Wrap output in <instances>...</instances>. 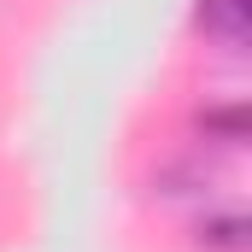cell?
I'll return each instance as SVG.
<instances>
[{
  "instance_id": "cell-3",
  "label": "cell",
  "mask_w": 252,
  "mask_h": 252,
  "mask_svg": "<svg viewBox=\"0 0 252 252\" xmlns=\"http://www.w3.org/2000/svg\"><path fill=\"white\" fill-rule=\"evenodd\" d=\"M199 135H217L223 147H241V141H247V112H241V106H217V112H199Z\"/></svg>"
},
{
  "instance_id": "cell-1",
  "label": "cell",
  "mask_w": 252,
  "mask_h": 252,
  "mask_svg": "<svg viewBox=\"0 0 252 252\" xmlns=\"http://www.w3.org/2000/svg\"><path fill=\"white\" fill-rule=\"evenodd\" d=\"M199 30L223 47H241L252 30V0H199Z\"/></svg>"
},
{
  "instance_id": "cell-2",
  "label": "cell",
  "mask_w": 252,
  "mask_h": 252,
  "mask_svg": "<svg viewBox=\"0 0 252 252\" xmlns=\"http://www.w3.org/2000/svg\"><path fill=\"white\" fill-rule=\"evenodd\" d=\"M247 217L241 211H211V217H199L193 223V247L199 252H247Z\"/></svg>"
}]
</instances>
